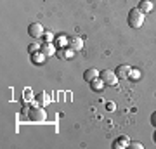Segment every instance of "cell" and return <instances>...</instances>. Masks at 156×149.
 <instances>
[{
  "mask_svg": "<svg viewBox=\"0 0 156 149\" xmlns=\"http://www.w3.org/2000/svg\"><path fill=\"white\" fill-rule=\"evenodd\" d=\"M144 19H146V14L140 11L139 7H134L132 11L128 12V26L130 28H142L144 24Z\"/></svg>",
  "mask_w": 156,
  "mask_h": 149,
  "instance_id": "6da1fadb",
  "label": "cell"
},
{
  "mask_svg": "<svg viewBox=\"0 0 156 149\" xmlns=\"http://www.w3.org/2000/svg\"><path fill=\"white\" fill-rule=\"evenodd\" d=\"M28 118L35 123H42L47 120V113L42 106H37V108H30V113H28Z\"/></svg>",
  "mask_w": 156,
  "mask_h": 149,
  "instance_id": "7a4b0ae2",
  "label": "cell"
},
{
  "mask_svg": "<svg viewBox=\"0 0 156 149\" xmlns=\"http://www.w3.org/2000/svg\"><path fill=\"white\" fill-rule=\"evenodd\" d=\"M101 80L106 83V85H111V87H115V85H118V75L113 69H102L101 71Z\"/></svg>",
  "mask_w": 156,
  "mask_h": 149,
  "instance_id": "3957f363",
  "label": "cell"
},
{
  "mask_svg": "<svg viewBox=\"0 0 156 149\" xmlns=\"http://www.w3.org/2000/svg\"><path fill=\"white\" fill-rule=\"evenodd\" d=\"M28 33L30 37H33V38H42L45 33V28L40 24V23H31L28 26Z\"/></svg>",
  "mask_w": 156,
  "mask_h": 149,
  "instance_id": "277c9868",
  "label": "cell"
},
{
  "mask_svg": "<svg viewBox=\"0 0 156 149\" xmlns=\"http://www.w3.org/2000/svg\"><path fill=\"white\" fill-rule=\"evenodd\" d=\"M101 76V73H99V69L97 68H89L87 71L83 73V80L85 82H92V80H95V78H99Z\"/></svg>",
  "mask_w": 156,
  "mask_h": 149,
  "instance_id": "5b68a950",
  "label": "cell"
},
{
  "mask_svg": "<svg viewBox=\"0 0 156 149\" xmlns=\"http://www.w3.org/2000/svg\"><path fill=\"white\" fill-rule=\"evenodd\" d=\"M130 71H132V68L128 66V64H120V66L115 69V73L118 75V78H128L130 76Z\"/></svg>",
  "mask_w": 156,
  "mask_h": 149,
  "instance_id": "8992f818",
  "label": "cell"
},
{
  "mask_svg": "<svg viewBox=\"0 0 156 149\" xmlns=\"http://www.w3.org/2000/svg\"><path fill=\"white\" fill-rule=\"evenodd\" d=\"M42 52H44L45 55H47V57H52V55L56 54V45L52 44V42H44V44H42Z\"/></svg>",
  "mask_w": 156,
  "mask_h": 149,
  "instance_id": "52a82bcc",
  "label": "cell"
},
{
  "mask_svg": "<svg viewBox=\"0 0 156 149\" xmlns=\"http://www.w3.org/2000/svg\"><path fill=\"white\" fill-rule=\"evenodd\" d=\"M35 102H37V106H42V108H45V106L50 102V95L47 94V92H40V94L35 97Z\"/></svg>",
  "mask_w": 156,
  "mask_h": 149,
  "instance_id": "ba28073f",
  "label": "cell"
},
{
  "mask_svg": "<svg viewBox=\"0 0 156 149\" xmlns=\"http://www.w3.org/2000/svg\"><path fill=\"white\" fill-rule=\"evenodd\" d=\"M68 47H69V49H73L75 52H76V50H82V49H83V40L80 38V37H71V38H69V45H68Z\"/></svg>",
  "mask_w": 156,
  "mask_h": 149,
  "instance_id": "9c48e42d",
  "label": "cell"
},
{
  "mask_svg": "<svg viewBox=\"0 0 156 149\" xmlns=\"http://www.w3.org/2000/svg\"><path fill=\"white\" fill-rule=\"evenodd\" d=\"M104 87H106V83L101 80V76L90 82V88H92L94 92H102V90H104Z\"/></svg>",
  "mask_w": 156,
  "mask_h": 149,
  "instance_id": "30bf717a",
  "label": "cell"
},
{
  "mask_svg": "<svg viewBox=\"0 0 156 149\" xmlns=\"http://www.w3.org/2000/svg\"><path fill=\"white\" fill-rule=\"evenodd\" d=\"M153 2H151V0H140V4H139V9L142 12H144V14H147V12H151L153 11Z\"/></svg>",
  "mask_w": 156,
  "mask_h": 149,
  "instance_id": "8fae6325",
  "label": "cell"
},
{
  "mask_svg": "<svg viewBox=\"0 0 156 149\" xmlns=\"http://www.w3.org/2000/svg\"><path fill=\"white\" fill-rule=\"evenodd\" d=\"M45 59H47V55H45L42 50H38V52L31 54V61H33L35 64H42V62H45Z\"/></svg>",
  "mask_w": 156,
  "mask_h": 149,
  "instance_id": "7c38bea8",
  "label": "cell"
},
{
  "mask_svg": "<svg viewBox=\"0 0 156 149\" xmlns=\"http://www.w3.org/2000/svg\"><path fill=\"white\" fill-rule=\"evenodd\" d=\"M128 144H130V139L128 137H125V135H123V137H120L116 140V142L113 144V147L115 149H122V147H128Z\"/></svg>",
  "mask_w": 156,
  "mask_h": 149,
  "instance_id": "4fadbf2b",
  "label": "cell"
},
{
  "mask_svg": "<svg viewBox=\"0 0 156 149\" xmlns=\"http://www.w3.org/2000/svg\"><path fill=\"white\" fill-rule=\"evenodd\" d=\"M56 45L59 47V49H64V47L69 45V38H68L66 35H59V37L56 38Z\"/></svg>",
  "mask_w": 156,
  "mask_h": 149,
  "instance_id": "5bb4252c",
  "label": "cell"
},
{
  "mask_svg": "<svg viewBox=\"0 0 156 149\" xmlns=\"http://www.w3.org/2000/svg\"><path fill=\"white\" fill-rule=\"evenodd\" d=\"M59 52L62 54V57H64V59H71L73 54H75V50L69 49V47H68V49H66V47H64V49H59Z\"/></svg>",
  "mask_w": 156,
  "mask_h": 149,
  "instance_id": "9a60e30c",
  "label": "cell"
},
{
  "mask_svg": "<svg viewBox=\"0 0 156 149\" xmlns=\"http://www.w3.org/2000/svg\"><path fill=\"white\" fill-rule=\"evenodd\" d=\"M40 49H42V45H40L38 42H31V44L28 45V52L30 54H35V52H38Z\"/></svg>",
  "mask_w": 156,
  "mask_h": 149,
  "instance_id": "2e32d148",
  "label": "cell"
},
{
  "mask_svg": "<svg viewBox=\"0 0 156 149\" xmlns=\"http://www.w3.org/2000/svg\"><path fill=\"white\" fill-rule=\"evenodd\" d=\"M42 38H44V42H54V33L52 31H45Z\"/></svg>",
  "mask_w": 156,
  "mask_h": 149,
  "instance_id": "e0dca14e",
  "label": "cell"
},
{
  "mask_svg": "<svg viewBox=\"0 0 156 149\" xmlns=\"http://www.w3.org/2000/svg\"><path fill=\"white\" fill-rule=\"evenodd\" d=\"M139 76H140V71L137 69V68H132V71H130V76H128V78H134V80H137Z\"/></svg>",
  "mask_w": 156,
  "mask_h": 149,
  "instance_id": "ac0fdd59",
  "label": "cell"
},
{
  "mask_svg": "<svg viewBox=\"0 0 156 149\" xmlns=\"http://www.w3.org/2000/svg\"><path fill=\"white\" fill-rule=\"evenodd\" d=\"M128 147H132V149H140V147H142V144H140V142H134V140H130Z\"/></svg>",
  "mask_w": 156,
  "mask_h": 149,
  "instance_id": "d6986e66",
  "label": "cell"
},
{
  "mask_svg": "<svg viewBox=\"0 0 156 149\" xmlns=\"http://www.w3.org/2000/svg\"><path fill=\"white\" fill-rule=\"evenodd\" d=\"M151 125H154V127H156V111L151 115Z\"/></svg>",
  "mask_w": 156,
  "mask_h": 149,
  "instance_id": "ffe728a7",
  "label": "cell"
},
{
  "mask_svg": "<svg viewBox=\"0 0 156 149\" xmlns=\"http://www.w3.org/2000/svg\"><path fill=\"white\" fill-rule=\"evenodd\" d=\"M108 109H109V111L115 109V104H113V102H108Z\"/></svg>",
  "mask_w": 156,
  "mask_h": 149,
  "instance_id": "44dd1931",
  "label": "cell"
},
{
  "mask_svg": "<svg viewBox=\"0 0 156 149\" xmlns=\"http://www.w3.org/2000/svg\"><path fill=\"white\" fill-rule=\"evenodd\" d=\"M153 139H154V142H156V130H154V135H153Z\"/></svg>",
  "mask_w": 156,
  "mask_h": 149,
  "instance_id": "7402d4cb",
  "label": "cell"
}]
</instances>
